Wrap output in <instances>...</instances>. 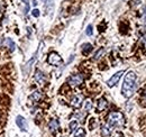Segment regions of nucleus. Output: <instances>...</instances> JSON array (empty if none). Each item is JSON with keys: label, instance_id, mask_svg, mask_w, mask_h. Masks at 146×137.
Instances as JSON below:
<instances>
[{"label": "nucleus", "instance_id": "f257e3e1", "mask_svg": "<svg viewBox=\"0 0 146 137\" xmlns=\"http://www.w3.org/2000/svg\"><path fill=\"white\" fill-rule=\"evenodd\" d=\"M135 89H136V74H135V72L129 71L125 75L123 88H121V92H123L124 97L130 98L134 94Z\"/></svg>", "mask_w": 146, "mask_h": 137}, {"label": "nucleus", "instance_id": "f03ea898", "mask_svg": "<svg viewBox=\"0 0 146 137\" xmlns=\"http://www.w3.org/2000/svg\"><path fill=\"white\" fill-rule=\"evenodd\" d=\"M108 125L110 127H123L125 125V117L119 111H112L108 116Z\"/></svg>", "mask_w": 146, "mask_h": 137}, {"label": "nucleus", "instance_id": "7ed1b4c3", "mask_svg": "<svg viewBox=\"0 0 146 137\" xmlns=\"http://www.w3.org/2000/svg\"><path fill=\"white\" fill-rule=\"evenodd\" d=\"M47 62L51 64V65H54V67H58L63 63V60L62 57L56 53V52H52L50 55H48V59H47Z\"/></svg>", "mask_w": 146, "mask_h": 137}, {"label": "nucleus", "instance_id": "20e7f679", "mask_svg": "<svg viewBox=\"0 0 146 137\" xmlns=\"http://www.w3.org/2000/svg\"><path fill=\"white\" fill-rule=\"evenodd\" d=\"M68 81H69L70 86H78L83 82V76H82L81 74H73V75H71V76L69 78V80H68Z\"/></svg>", "mask_w": 146, "mask_h": 137}, {"label": "nucleus", "instance_id": "39448f33", "mask_svg": "<svg viewBox=\"0 0 146 137\" xmlns=\"http://www.w3.org/2000/svg\"><path fill=\"white\" fill-rule=\"evenodd\" d=\"M124 74V71H119V72H117V73H115L111 78H110L109 80H108V82H107V84H108V86H116L117 83H118V81L120 80V78H121V75Z\"/></svg>", "mask_w": 146, "mask_h": 137}, {"label": "nucleus", "instance_id": "423d86ee", "mask_svg": "<svg viewBox=\"0 0 146 137\" xmlns=\"http://www.w3.org/2000/svg\"><path fill=\"white\" fill-rule=\"evenodd\" d=\"M82 101H83V97L81 94H75L71 99V106L74 108H80L82 104Z\"/></svg>", "mask_w": 146, "mask_h": 137}, {"label": "nucleus", "instance_id": "0eeeda50", "mask_svg": "<svg viewBox=\"0 0 146 137\" xmlns=\"http://www.w3.org/2000/svg\"><path fill=\"white\" fill-rule=\"evenodd\" d=\"M16 124H17V126H18L19 128H20L21 130H24V132H26L27 128H28L27 121H26V119H25L23 116H17V118H16Z\"/></svg>", "mask_w": 146, "mask_h": 137}, {"label": "nucleus", "instance_id": "6e6552de", "mask_svg": "<svg viewBox=\"0 0 146 137\" xmlns=\"http://www.w3.org/2000/svg\"><path fill=\"white\" fill-rule=\"evenodd\" d=\"M35 80L39 86H43L45 83V76L43 74V72L40 70H36L35 71Z\"/></svg>", "mask_w": 146, "mask_h": 137}, {"label": "nucleus", "instance_id": "1a4fd4ad", "mask_svg": "<svg viewBox=\"0 0 146 137\" xmlns=\"http://www.w3.org/2000/svg\"><path fill=\"white\" fill-rule=\"evenodd\" d=\"M108 107V101L105 98H100L97 103V110L98 111H104L106 108Z\"/></svg>", "mask_w": 146, "mask_h": 137}, {"label": "nucleus", "instance_id": "9d476101", "mask_svg": "<svg viewBox=\"0 0 146 137\" xmlns=\"http://www.w3.org/2000/svg\"><path fill=\"white\" fill-rule=\"evenodd\" d=\"M42 98H43V93H42V91H39V90H35V91L32 93V96H31V100H33V101H35V102L40 101Z\"/></svg>", "mask_w": 146, "mask_h": 137}, {"label": "nucleus", "instance_id": "9b49d317", "mask_svg": "<svg viewBox=\"0 0 146 137\" xmlns=\"http://www.w3.org/2000/svg\"><path fill=\"white\" fill-rule=\"evenodd\" d=\"M48 128L52 133H55L57 129H58V121L56 119H52L48 124Z\"/></svg>", "mask_w": 146, "mask_h": 137}, {"label": "nucleus", "instance_id": "f8f14e48", "mask_svg": "<svg viewBox=\"0 0 146 137\" xmlns=\"http://www.w3.org/2000/svg\"><path fill=\"white\" fill-rule=\"evenodd\" d=\"M5 44L9 47V50L11 52H14L15 50H16V44L14 43V41L11 39V38H7L6 41H5Z\"/></svg>", "mask_w": 146, "mask_h": 137}, {"label": "nucleus", "instance_id": "ddd939ff", "mask_svg": "<svg viewBox=\"0 0 146 137\" xmlns=\"http://www.w3.org/2000/svg\"><path fill=\"white\" fill-rule=\"evenodd\" d=\"M35 59H36V55H34V57L33 59H31L28 62H27V64L25 65V75H27L28 73H29V68H32V65H33V63H34V61H35Z\"/></svg>", "mask_w": 146, "mask_h": 137}, {"label": "nucleus", "instance_id": "4468645a", "mask_svg": "<svg viewBox=\"0 0 146 137\" xmlns=\"http://www.w3.org/2000/svg\"><path fill=\"white\" fill-rule=\"evenodd\" d=\"M91 51H92L91 44L87 43V44H83V45H82V53H83V55H88Z\"/></svg>", "mask_w": 146, "mask_h": 137}, {"label": "nucleus", "instance_id": "2eb2a0df", "mask_svg": "<svg viewBox=\"0 0 146 137\" xmlns=\"http://www.w3.org/2000/svg\"><path fill=\"white\" fill-rule=\"evenodd\" d=\"M110 132H111V127L109 125H104L102 128H101V133H102V136H109Z\"/></svg>", "mask_w": 146, "mask_h": 137}, {"label": "nucleus", "instance_id": "dca6fc26", "mask_svg": "<svg viewBox=\"0 0 146 137\" xmlns=\"http://www.w3.org/2000/svg\"><path fill=\"white\" fill-rule=\"evenodd\" d=\"M91 108H92L91 99H87V100L84 101V110H86V111H90Z\"/></svg>", "mask_w": 146, "mask_h": 137}, {"label": "nucleus", "instance_id": "f3484780", "mask_svg": "<svg viewBox=\"0 0 146 137\" xmlns=\"http://www.w3.org/2000/svg\"><path fill=\"white\" fill-rule=\"evenodd\" d=\"M74 137H86V132L83 128H78L76 132H75V135Z\"/></svg>", "mask_w": 146, "mask_h": 137}, {"label": "nucleus", "instance_id": "a211bd4d", "mask_svg": "<svg viewBox=\"0 0 146 137\" xmlns=\"http://www.w3.org/2000/svg\"><path fill=\"white\" fill-rule=\"evenodd\" d=\"M53 7H54L53 0H47V3H46V10H47V13H51L53 10Z\"/></svg>", "mask_w": 146, "mask_h": 137}, {"label": "nucleus", "instance_id": "6ab92c4d", "mask_svg": "<svg viewBox=\"0 0 146 137\" xmlns=\"http://www.w3.org/2000/svg\"><path fill=\"white\" fill-rule=\"evenodd\" d=\"M69 128H70V132L72 133V132H74L76 128H78V121H71L70 122V125H69Z\"/></svg>", "mask_w": 146, "mask_h": 137}, {"label": "nucleus", "instance_id": "aec40b11", "mask_svg": "<svg viewBox=\"0 0 146 137\" xmlns=\"http://www.w3.org/2000/svg\"><path fill=\"white\" fill-rule=\"evenodd\" d=\"M104 53H105V50H104V49H100L99 51H98L97 53H96V54H94V56H93V60H96V61H97V60H99Z\"/></svg>", "mask_w": 146, "mask_h": 137}, {"label": "nucleus", "instance_id": "412c9836", "mask_svg": "<svg viewBox=\"0 0 146 137\" xmlns=\"http://www.w3.org/2000/svg\"><path fill=\"white\" fill-rule=\"evenodd\" d=\"M92 33H93V31H92V25H89V26L87 27V31H86V34L88 35V36H91Z\"/></svg>", "mask_w": 146, "mask_h": 137}, {"label": "nucleus", "instance_id": "4be33fe9", "mask_svg": "<svg viewBox=\"0 0 146 137\" xmlns=\"http://www.w3.org/2000/svg\"><path fill=\"white\" fill-rule=\"evenodd\" d=\"M111 137H124V134L120 133V132H115V133L111 135Z\"/></svg>", "mask_w": 146, "mask_h": 137}, {"label": "nucleus", "instance_id": "5701e85b", "mask_svg": "<svg viewBox=\"0 0 146 137\" xmlns=\"http://www.w3.org/2000/svg\"><path fill=\"white\" fill-rule=\"evenodd\" d=\"M32 15H33L34 17H38V16H39V10H38V9H34V10L32 11Z\"/></svg>", "mask_w": 146, "mask_h": 137}, {"label": "nucleus", "instance_id": "b1692460", "mask_svg": "<svg viewBox=\"0 0 146 137\" xmlns=\"http://www.w3.org/2000/svg\"><path fill=\"white\" fill-rule=\"evenodd\" d=\"M74 116H75L76 118H79V119H81V121H83V119H82V118H83V114H80V112H76V114H75Z\"/></svg>", "mask_w": 146, "mask_h": 137}, {"label": "nucleus", "instance_id": "393cba45", "mask_svg": "<svg viewBox=\"0 0 146 137\" xmlns=\"http://www.w3.org/2000/svg\"><path fill=\"white\" fill-rule=\"evenodd\" d=\"M139 2H141V0H131L133 6H137V5H139Z\"/></svg>", "mask_w": 146, "mask_h": 137}, {"label": "nucleus", "instance_id": "a878e982", "mask_svg": "<svg viewBox=\"0 0 146 137\" xmlns=\"http://www.w3.org/2000/svg\"><path fill=\"white\" fill-rule=\"evenodd\" d=\"M143 102H144V104H146V92H145V94L143 96Z\"/></svg>", "mask_w": 146, "mask_h": 137}, {"label": "nucleus", "instance_id": "bb28decb", "mask_svg": "<svg viewBox=\"0 0 146 137\" xmlns=\"http://www.w3.org/2000/svg\"><path fill=\"white\" fill-rule=\"evenodd\" d=\"M33 5H34V6H36V5H37L36 0H33Z\"/></svg>", "mask_w": 146, "mask_h": 137}, {"label": "nucleus", "instance_id": "cd10ccee", "mask_svg": "<svg viewBox=\"0 0 146 137\" xmlns=\"http://www.w3.org/2000/svg\"><path fill=\"white\" fill-rule=\"evenodd\" d=\"M23 1H25V0H23Z\"/></svg>", "mask_w": 146, "mask_h": 137}, {"label": "nucleus", "instance_id": "c85d7f7f", "mask_svg": "<svg viewBox=\"0 0 146 137\" xmlns=\"http://www.w3.org/2000/svg\"><path fill=\"white\" fill-rule=\"evenodd\" d=\"M43 1H45V0H43Z\"/></svg>", "mask_w": 146, "mask_h": 137}]
</instances>
